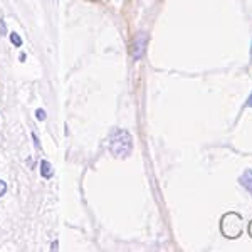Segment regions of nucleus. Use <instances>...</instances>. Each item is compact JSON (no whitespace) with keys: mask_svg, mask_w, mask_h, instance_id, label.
<instances>
[{"mask_svg":"<svg viewBox=\"0 0 252 252\" xmlns=\"http://www.w3.org/2000/svg\"><path fill=\"white\" fill-rule=\"evenodd\" d=\"M131 150H133V138L126 129H116L109 136V152L113 153V157L125 160V158L129 157Z\"/></svg>","mask_w":252,"mask_h":252,"instance_id":"1","label":"nucleus"},{"mask_svg":"<svg viewBox=\"0 0 252 252\" xmlns=\"http://www.w3.org/2000/svg\"><path fill=\"white\" fill-rule=\"evenodd\" d=\"M145 49H146V34H138L135 40H133V47H131V52H133V59H141L145 54Z\"/></svg>","mask_w":252,"mask_h":252,"instance_id":"2","label":"nucleus"},{"mask_svg":"<svg viewBox=\"0 0 252 252\" xmlns=\"http://www.w3.org/2000/svg\"><path fill=\"white\" fill-rule=\"evenodd\" d=\"M242 184L244 189L247 190L251 195H252V172L251 170H247V172H244L242 173V177H241V180H239Z\"/></svg>","mask_w":252,"mask_h":252,"instance_id":"3","label":"nucleus"},{"mask_svg":"<svg viewBox=\"0 0 252 252\" xmlns=\"http://www.w3.org/2000/svg\"><path fill=\"white\" fill-rule=\"evenodd\" d=\"M40 173H42L44 178H51L54 175V170H52V166L47 160H42V163H40Z\"/></svg>","mask_w":252,"mask_h":252,"instance_id":"4","label":"nucleus"},{"mask_svg":"<svg viewBox=\"0 0 252 252\" xmlns=\"http://www.w3.org/2000/svg\"><path fill=\"white\" fill-rule=\"evenodd\" d=\"M10 42L14 44L15 47L22 46V39H20V35L17 34V32H12V34H10Z\"/></svg>","mask_w":252,"mask_h":252,"instance_id":"5","label":"nucleus"},{"mask_svg":"<svg viewBox=\"0 0 252 252\" xmlns=\"http://www.w3.org/2000/svg\"><path fill=\"white\" fill-rule=\"evenodd\" d=\"M35 116H37L39 121H44L46 120V111H44V109H37V111H35Z\"/></svg>","mask_w":252,"mask_h":252,"instance_id":"6","label":"nucleus"},{"mask_svg":"<svg viewBox=\"0 0 252 252\" xmlns=\"http://www.w3.org/2000/svg\"><path fill=\"white\" fill-rule=\"evenodd\" d=\"M7 34V27H5V22L0 19V35H5Z\"/></svg>","mask_w":252,"mask_h":252,"instance_id":"7","label":"nucleus"},{"mask_svg":"<svg viewBox=\"0 0 252 252\" xmlns=\"http://www.w3.org/2000/svg\"><path fill=\"white\" fill-rule=\"evenodd\" d=\"M5 192H7V184L3 180H0V197H2Z\"/></svg>","mask_w":252,"mask_h":252,"instance_id":"8","label":"nucleus"},{"mask_svg":"<svg viewBox=\"0 0 252 252\" xmlns=\"http://www.w3.org/2000/svg\"><path fill=\"white\" fill-rule=\"evenodd\" d=\"M32 140H34V143H35V146H37L39 150L42 148V146H40V141H39V138H37V135H35V133H32Z\"/></svg>","mask_w":252,"mask_h":252,"instance_id":"9","label":"nucleus"},{"mask_svg":"<svg viewBox=\"0 0 252 252\" xmlns=\"http://www.w3.org/2000/svg\"><path fill=\"white\" fill-rule=\"evenodd\" d=\"M26 59H27V58H26V54H20V56H19V61H20V63H24Z\"/></svg>","mask_w":252,"mask_h":252,"instance_id":"10","label":"nucleus"},{"mask_svg":"<svg viewBox=\"0 0 252 252\" xmlns=\"http://www.w3.org/2000/svg\"><path fill=\"white\" fill-rule=\"evenodd\" d=\"M247 104H249V106L252 108V94L249 96V99H247Z\"/></svg>","mask_w":252,"mask_h":252,"instance_id":"11","label":"nucleus"}]
</instances>
